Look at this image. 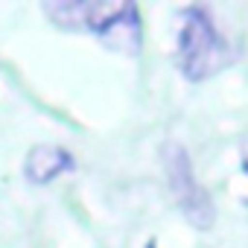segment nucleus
<instances>
[{
    "instance_id": "1",
    "label": "nucleus",
    "mask_w": 248,
    "mask_h": 248,
    "mask_svg": "<svg viewBox=\"0 0 248 248\" xmlns=\"http://www.w3.org/2000/svg\"><path fill=\"white\" fill-rule=\"evenodd\" d=\"M44 15L53 27L67 32H91L108 50L138 56L143 44V21L135 3L114 0H53L44 3Z\"/></svg>"
},
{
    "instance_id": "2",
    "label": "nucleus",
    "mask_w": 248,
    "mask_h": 248,
    "mask_svg": "<svg viewBox=\"0 0 248 248\" xmlns=\"http://www.w3.org/2000/svg\"><path fill=\"white\" fill-rule=\"evenodd\" d=\"M175 64L187 82H207L233 62V47L216 24L210 6H184L178 12Z\"/></svg>"
},
{
    "instance_id": "3",
    "label": "nucleus",
    "mask_w": 248,
    "mask_h": 248,
    "mask_svg": "<svg viewBox=\"0 0 248 248\" xmlns=\"http://www.w3.org/2000/svg\"><path fill=\"white\" fill-rule=\"evenodd\" d=\"M161 164H164V178L172 202L178 204V213L196 228V231H210L216 222V204L204 184L196 175L193 158L178 140H167L161 146Z\"/></svg>"
},
{
    "instance_id": "4",
    "label": "nucleus",
    "mask_w": 248,
    "mask_h": 248,
    "mask_svg": "<svg viewBox=\"0 0 248 248\" xmlns=\"http://www.w3.org/2000/svg\"><path fill=\"white\" fill-rule=\"evenodd\" d=\"M73 170H76L73 152L59 143H35L24 158V178L35 187H47Z\"/></svg>"
},
{
    "instance_id": "5",
    "label": "nucleus",
    "mask_w": 248,
    "mask_h": 248,
    "mask_svg": "<svg viewBox=\"0 0 248 248\" xmlns=\"http://www.w3.org/2000/svg\"><path fill=\"white\" fill-rule=\"evenodd\" d=\"M143 248H158V245H155V242H146V245H143Z\"/></svg>"
},
{
    "instance_id": "6",
    "label": "nucleus",
    "mask_w": 248,
    "mask_h": 248,
    "mask_svg": "<svg viewBox=\"0 0 248 248\" xmlns=\"http://www.w3.org/2000/svg\"><path fill=\"white\" fill-rule=\"evenodd\" d=\"M242 170H245V172H248V158H245V161H242Z\"/></svg>"
}]
</instances>
